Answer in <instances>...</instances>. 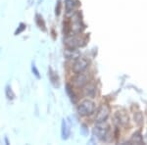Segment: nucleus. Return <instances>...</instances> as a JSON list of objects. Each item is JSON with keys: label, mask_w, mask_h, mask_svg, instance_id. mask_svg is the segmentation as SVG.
Masks as SVG:
<instances>
[{"label": "nucleus", "mask_w": 147, "mask_h": 145, "mask_svg": "<svg viewBox=\"0 0 147 145\" xmlns=\"http://www.w3.org/2000/svg\"><path fill=\"white\" fill-rule=\"evenodd\" d=\"M65 56L67 59H78L80 57V53L76 49L67 48V50L65 51Z\"/></svg>", "instance_id": "6e6552de"}, {"label": "nucleus", "mask_w": 147, "mask_h": 145, "mask_svg": "<svg viewBox=\"0 0 147 145\" xmlns=\"http://www.w3.org/2000/svg\"><path fill=\"white\" fill-rule=\"evenodd\" d=\"M65 6H66V11L67 13H72L75 10L77 3L75 0H65Z\"/></svg>", "instance_id": "9d476101"}, {"label": "nucleus", "mask_w": 147, "mask_h": 145, "mask_svg": "<svg viewBox=\"0 0 147 145\" xmlns=\"http://www.w3.org/2000/svg\"><path fill=\"white\" fill-rule=\"evenodd\" d=\"M84 94L86 95V96L93 98V97L95 96V94H96V87L94 86V85H92V84H89L88 86L84 89Z\"/></svg>", "instance_id": "9b49d317"}, {"label": "nucleus", "mask_w": 147, "mask_h": 145, "mask_svg": "<svg viewBox=\"0 0 147 145\" xmlns=\"http://www.w3.org/2000/svg\"><path fill=\"white\" fill-rule=\"evenodd\" d=\"M109 132V125L105 122H101V123H97L94 132L97 135V137L100 139H104L105 136L107 135Z\"/></svg>", "instance_id": "7ed1b4c3"}, {"label": "nucleus", "mask_w": 147, "mask_h": 145, "mask_svg": "<svg viewBox=\"0 0 147 145\" xmlns=\"http://www.w3.org/2000/svg\"><path fill=\"white\" fill-rule=\"evenodd\" d=\"M65 44L67 46V48H73V49H76L82 45V39H80V37L78 36H67L65 39Z\"/></svg>", "instance_id": "39448f33"}, {"label": "nucleus", "mask_w": 147, "mask_h": 145, "mask_svg": "<svg viewBox=\"0 0 147 145\" xmlns=\"http://www.w3.org/2000/svg\"><path fill=\"white\" fill-rule=\"evenodd\" d=\"M115 122L121 127H125V125H127L129 123V117H127L125 113L117 112L115 115Z\"/></svg>", "instance_id": "423d86ee"}, {"label": "nucleus", "mask_w": 147, "mask_h": 145, "mask_svg": "<svg viewBox=\"0 0 147 145\" xmlns=\"http://www.w3.org/2000/svg\"><path fill=\"white\" fill-rule=\"evenodd\" d=\"M87 82H88V77H87V75L84 74V72L78 74L77 78H75V84L78 86H84Z\"/></svg>", "instance_id": "0eeeda50"}, {"label": "nucleus", "mask_w": 147, "mask_h": 145, "mask_svg": "<svg viewBox=\"0 0 147 145\" xmlns=\"http://www.w3.org/2000/svg\"><path fill=\"white\" fill-rule=\"evenodd\" d=\"M36 22H37V25L39 26V28H42V30H45V25H44V22H43V20H42V17H40V16H36Z\"/></svg>", "instance_id": "ddd939ff"}, {"label": "nucleus", "mask_w": 147, "mask_h": 145, "mask_svg": "<svg viewBox=\"0 0 147 145\" xmlns=\"http://www.w3.org/2000/svg\"><path fill=\"white\" fill-rule=\"evenodd\" d=\"M94 110H95V104L90 100H84L78 107V112H79L80 116L91 115Z\"/></svg>", "instance_id": "f257e3e1"}, {"label": "nucleus", "mask_w": 147, "mask_h": 145, "mask_svg": "<svg viewBox=\"0 0 147 145\" xmlns=\"http://www.w3.org/2000/svg\"><path fill=\"white\" fill-rule=\"evenodd\" d=\"M49 76H50L51 82L55 85V86H57V85H58V77H57V75H55V73H54L51 69L49 70Z\"/></svg>", "instance_id": "f8f14e48"}, {"label": "nucleus", "mask_w": 147, "mask_h": 145, "mask_svg": "<svg viewBox=\"0 0 147 145\" xmlns=\"http://www.w3.org/2000/svg\"><path fill=\"white\" fill-rule=\"evenodd\" d=\"M109 113H110V109H109L108 106L106 105H102L100 108H99L98 112H97V115L95 117V121L96 123H101V122H105L107 120Z\"/></svg>", "instance_id": "20e7f679"}, {"label": "nucleus", "mask_w": 147, "mask_h": 145, "mask_svg": "<svg viewBox=\"0 0 147 145\" xmlns=\"http://www.w3.org/2000/svg\"><path fill=\"white\" fill-rule=\"evenodd\" d=\"M67 92L69 93V95H70L71 99H72V100L75 101V94H74L73 89L71 88V86H70V85H69V84H67Z\"/></svg>", "instance_id": "4468645a"}, {"label": "nucleus", "mask_w": 147, "mask_h": 145, "mask_svg": "<svg viewBox=\"0 0 147 145\" xmlns=\"http://www.w3.org/2000/svg\"><path fill=\"white\" fill-rule=\"evenodd\" d=\"M24 28H25V26H24L23 24H22V25H21V28H20V30H17V32H16V34H20V32H22V30H24Z\"/></svg>", "instance_id": "dca6fc26"}, {"label": "nucleus", "mask_w": 147, "mask_h": 145, "mask_svg": "<svg viewBox=\"0 0 147 145\" xmlns=\"http://www.w3.org/2000/svg\"><path fill=\"white\" fill-rule=\"evenodd\" d=\"M32 70H34V73H35V76H36V77H37V78H39L38 72H37V70H36V69H35V67H34H34H32Z\"/></svg>", "instance_id": "f3484780"}, {"label": "nucleus", "mask_w": 147, "mask_h": 145, "mask_svg": "<svg viewBox=\"0 0 147 145\" xmlns=\"http://www.w3.org/2000/svg\"><path fill=\"white\" fill-rule=\"evenodd\" d=\"M87 66H88V61L84 58H80L79 57V58L77 59V61L74 63L72 70L74 73L78 75V74H80V73L84 72V71L86 70Z\"/></svg>", "instance_id": "f03ea898"}, {"label": "nucleus", "mask_w": 147, "mask_h": 145, "mask_svg": "<svg viewBox=\"0 0 147 145\" xmlns=\"http://www.w3.org/2000/svg\"><path fill=\"white\" fill-rule=\"evenodd\" d=\"M60 10H61V2L58 1L57 7H56V15H59V14H60Z\"/></svg>", "instance_id": "2eb2a0df"}, {"label": "nucleus", "mask_w": 147, "mask_h": 145, "mask_svg": "<svg viewBox=\"0 0 147 145\" xmlns=\"http://www.w3.org/2000/svg\"><path fill=\"white\" fill-rule=\"evenodd\" d=\"M68 123L66 120H63L62 122V137L63 139H67L69 137V135H70V128H69Z\"/></svg>", "instance_id": "1a4fd4ad"}]
</instances>
